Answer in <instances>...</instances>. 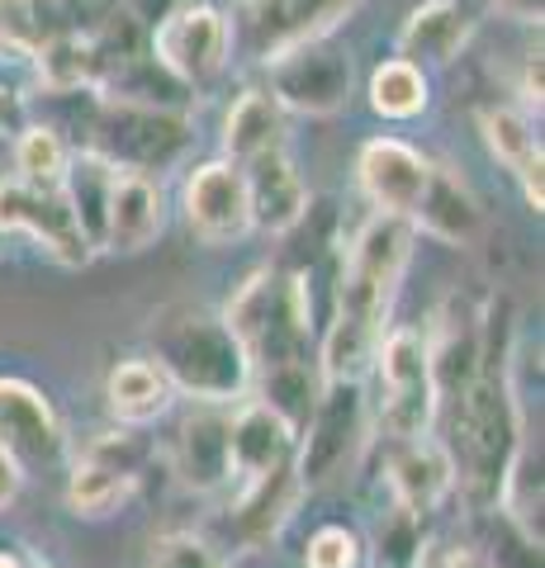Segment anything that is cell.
<instances>
[{
  "instance_id": "obj_6",
  "label": "cell",
  "mask_w": 545,
  "mask_h": 568,
  "mask_svg": "<svg viewBox=\"0 0 545 568\" xmlns=\"http://www.w3.org/2000/svg\"><path fill=\"white\" fill-rule=\"evenodd\" d=\"M356 6L361 0H233V14H228L233 58L266 67L299 43L337 33Z\"/></svg>"
},
{
  "instance_id": "obj_21",
  "label": "cell",
  "mask_w": 545,
  "mask_h": 568,
  "mask_svg": "<svg viewBox=\"0 0 545 568\" xmlns=\"http://www.w3.org/2000/svg\"><path fill=\"white\" fill-rule=\"evenodd\" d=\"M413 227L422 237H436L446 246H474L484 233V209L474 200V190L465 185V175L455 166L432 162L427 175V190L413 209Z\"/></svg>"
},
{
  "instance_id": "obj_32",
  "label": "cell",
  "mask_w": 545,
  "mask_h": 568,
  "mask_svg": "<svg viewBox=\"0 0 545 568\" xmlns=\"http://www.w3.org/2000/svg\"><path fill=\"white\" fill-rule=\"evenodd\" d=\"M10 162H14V181L62 185L72 148H67V138L52 129V123H24V129L10 138Z\"/></svg>"
},
{
  "instance_id": "obj_36",
  "label": "cell",
  "mask_w": 545,
  "mask_h": 568,
  "mask_svg": "<svg viewBox=\"0 0 545 568\" xmlns=\"http://www.w3.org/2000/svg\"><path fill=\"white\" fill-rule=\"evenodd\" d=\"M361 564H365V545L342 521L319 526L304 545V568H361Z\"/></svg>"
},
{
  "instance_id": "obj_43",
  "label": "cell",
  "mask_w": 545,
  "mask_h": 568,
  "mask_svg": "<svg viewBox=\"0 0 545 568\" xmlns=\"http://www.w3.org/2000/svg\"><path fill=\"white\" fill-rule=\"evenodd\" d=\"M442 568H484V559L474 555V549H455V555H446Z\"/></svg>"
},
{
  "instance_id": "obj_3",
  "label": "cell",
  "mask_w": 545,
  "mask_h": 568,
  "mask_svg": "<svg viewBox=\"0 0 545 568\" xmlns=\"http://www.w3.org/2000/svg\"><path fill=\"white\" fill-rule=\"evenodd\" d=\"M148 351L175 394H185L190 403L223 407V403H242L252 388L256 365L223 313H209L195 304H166L162 313H152Z\"/></svg>"
},
{
  "instance_id": "obj_23",
  "label": "cell",
  "mask_w": 545,
  "mask_h": 568,
  "mask_svg": "<svg viewBox=\"0 0 545 568\" xmlns=\"http://www.w3.org/2000/svg\"><path fill=\"white\" fill-rule=\"evenodd\" d=\"M390 488H394L398 507L417 511V517H432V511L455 493L451 455H446L442 440H427V436L398 440V450L390 459Z\"/></svg>"
},
{
  "instance_id": "obj_27",
  "label": "cell",
  "mask_w": 545,
  "mask_h": 568,
  "mask_svg": "<svg viewBox=\"0 0 545 568\" xmlns=\"http://www.w3.org/2000/svg\"><path fill=\"white\" fill-rule=\"evenodd\" d=\"M285 148V110L271 91H242L223 114V156L248 166L252 156Z\"/></svg>"
},
{
  "instance_id": "obj_34",
  "label": "cell",
  "mask_w": 545,
  "mask_h": 568,
  "mask_svg": "<svg viewBox=\"0 0 545 568\" xmlns=\"http://www.w3.org/2000/svg\"><path fill=\"white\" fill-rule=\"evenodd\" d=\"M427 517L408 507H390L371 540V568H427Z\"/></svg>"
},
{
  "instance_id": "obj_12",
  "label": "cell",
  "mask_w": 545,
  "mask_h": 568,
  "mask_svg": "<svg viewBox=\"0 0 545 568\" xmlns=\"http://www.w3.org/2000/svg\"><path fill=\"white\" fill-rule=\"evenodd\" d=\"M6 233H29L67 271H77V265L95 256L81 237L72 209H67L62 185H29V181L6 175L0 181V237Z\"/></svg>"
},
{
  "instance_id": "obj_39",
  "label": "cell",
  "mask_w": 545,
  "mask_h": 568,
  "mask_svg": "<svg viewBox=\"0 0 545 568\" xmlns=\"http://www.w3.org/2000/svg\"><path fill=\"white\" fill-rule=\"evenodd\" d=\"M517 95H522V110H526V114H541V48H532V52L522 58Z\"/></svg>"
},
{
  "instance_id": "obj_31",
  "label": "cell",
  "mask_w": 545,
  "mask_h": 568,
  "mask_svg": "<svg viewBox=\"0 0 545 568\" xmlns=\"http://www.w3.org/2000/svg\"><path fill=\"white\" fill-rule=\"evenodd\" d=\"M365 95H371V110L380 119H417V114H427V104H432V81H427V71L413 67V62H403V58H384L375 71H371V85H365Z\"/></svg>"
},
{
  "instance_id": "obj_41",
  "label": "cell",
  "mask_w": 545,
  "mask_h": 568,
  "mask_svg": "<svg viewBox=\"0 0 545 568\" xmlns=\"http://www.w3.org/2000/svg\"><path fill=\"white\" fill-rule=\"evenodd\" d=\"M20 493H24V469L0 450V511H10L14 503H20Z\"/></svg>"
},
{
  "instance_id": "obj_10",
  "label": "cell",
  "mask_w": 545,
  "mask_h": 568,
  "mask_svg": "<svg viewBox=\"0 0 545 568\" xmlns=\"http://www.w3.org/2000/svg\"><path fill=\"white\" fill-rule=\"evenodd\" d=\"M148 52L185 91H204V85H214L228 71V62H233L228 14L219 6H209V0H181L162 24L148 29Z\"/></svg>"
},
{
  "instance_id": "obj_44",
  "label": "cell",
  "mask_w": 545,
  "mask_h": 568,
  "mask_svg": "<svg viewBox=\"0 0 545 568\" xmlns=\"http://www.w3.org/2000/svg\"><path fill=\"white\" fill-rule=\"evenodd\" d=\"M0 568H24V555L20 549H0Z\"/></svg>"
},
{
  "instance_id": "obj_17",
  "label": "cell",
  "mask_w": 545,
  "mask_h": 568,
  "mask_svg": "<svg viewBox=\"0 0 545 568\" xmlns=\"http://www.w3.org/2000/svg\"><path fill=\"white\" fill-rule=\"evenodd\" d=\"M480 133H484L488 156L513 175L522 185V200L541 213L545 209V175H541L545 156H541V133L532 114L522 104H488V110H480Z\"/></svg>"
},
{
  "instance_id": "obj_29",
  "label": "cell",
  "mask_w": 545,
  "mask_h": 568,
  "mask_svg": "<svg viewBox=\"0 0 545 568\" xmlns=\"http://www.w3.org/2000/svg\"><path fill=\"white\" fill-rule=\"evenodd\" d=\"M33 77L43 95H85L95 85V43L81 29H62L33 52Z\"/></svg>"
},
{
  "instance_id": "obj_28",
  "label": "cell",
  "mask_w": 545,
  "mask_h": 568,
  "mask_svg": "<svg viewBox=\"0 0 545 568\" xmlns=\"http://www.w3.org/2000/svg\"><path fill=\"white\" fill-rule=\"evenodd\" d=\"M252 384H256V398L266 403L271 413L285 417L294 432H304L313 403H319V394H323V375H319V361H313V355H294V361L256 365L252 369Z\"/></svg>"
},
{
  "instance_id": "obj_1",
  "label": "cell",
  "mask_w": 545,
  "mask_h": 568,
  "mask_svg": "<svg viewBox=\"0 0 545 568\" xmlns=\"http://www.w3.org/2000/svg\"><path fill=\"white\" fill-rule=\"evenodd\" d=\"M446 455L455 474V493L461 503L484 517L503 503L507 474L522 450V407H517V384H513V327H494V308H484V361L461 394L446 398Z\"/></svg>"
},
{
  "instance_id": "obj_33",
  "label": "cell",
  "mask_w": 545,
  "mask_h": 568,
  "mask_svg": "<svg viewBox=\"0 0 545 568\" xmlns=\"http://www.w3.org/2000/svg\"><path fill=\"white\" fill-rule=\"evenodd\" d=\"M62 29L67 20L58 0H0V52H10V58L29 62Z\"/></svg>"
},
{
  "instance_id": "obj_35",
  "label": "cell",
  "mask_w": 545,
  "mask_h": 568,
  "mask_svg": "<svg viewBox=\"0 0 545 568\" xmlns=\"http://www.w3.org/2000/svg\"><path fill=\"white\" fill-rule=\"evenodd\" d=\"M488 517V540H484V568H541V536L513 521L503 507L484 511Z\"/></svg>"
},
{
  "instance_id": "obj_7",
  "label": "cell",
  "mask_w": 545,
  "mask_h": 568,
  "mask_svg": "<svg viewBox=\"0 0 545 568\" xmlns=\"http://www.w3.org/2000/svg\"><path fill=\"white\" fill-rule=\"evenodd\" d=\"M365 446V388L361 379H332L323 384L319 403L299 432L294 446V474L304 493L332 488L346 469L356 465V455Z\"/></svg>"
},
{
  "instance_id": "obj_8",
  "label": "cell",
  "mask_w": 545,
  "mask_h": 568,
  "mask_svg": "<svg viewBox=\"0 0 545 568\" xmlns=\"http://www.w3.org/2000/svg\"><path fill=\"white\" fill-rule=\"evenodd\" d=\"M375 375H380V432L390 440L432 436V422L442 413L427 365V342L417 327H394L375 346Z\"/></svg>"
},
{
  "instance_id": "obj_15",
  "label": "cell",
  "mask_w": 545,
  "mask_h": 568,
  "mask_svg": "<svg viewBox=\"0 0 545 568\" xmlns=\"http://www.w3.org/2000/svg\"><path fill=\"white\" fill-rule=\"evenodd\" d=\"M427 175H432V156H422L403 138H371L356 156V181L365 200L375 204V213L413 219L422 190H427Z\"/></svg>"
},
{
  "instance_id": "obj_19",
  "label": "cell",
  "mask_w": 545,
  "mask_h": 568,
  "mask_svg": "<svg viewBox=\"0 0 545 568\" xmlns=\"http://www.w3.org/2000/svg\"><path fill=\"white\" fill-rule=\"evenodd\" d=\"M474 39V14L461 0H422L408 10V20L398 24L394 39V58L413 62V67H451Z\"/></svg>"
},
{
  "instance_id": "obj_22",
  "label": "cell",
  "mask_w": 545,
  "mask_h": 568,
  "mask_svg": "<svg viewBox=\"0 0 545 568\" xmlns=\"http://www.w3.org/2000/svg\"><path fill=\"white\" fill-rule=\"evenodd\" d=\"M175 478L190 493H219L233 484V455H228V417L219 403H200L175 432Z\"/></svg>"
},
{
  "instance_id": "obj_9",
  "label": "cell",
  "mask_w": 545,
  "mask_h": 568,
  "mask_svg": "<svg viewBox=\"0 0 545 568\" xmlns=\"http://www.w3.org/2000/svg\"><path fill=\"white\" fill-rule=\"evenodd\" d=\"M266 91L280 100V110L309 119L342 114L356 95V58H351L346 43H337V33H323V39L280 52L275 62H266Z\"/></svg>"
},
{
  "instance_id": "obj_25",
  "label": "cell",
  "mask_w": 545,
  "mask_h": 568,
  "mask_svg": "<svg viewBox=\"0 0 545 568\" xmlns=\"http://www.w3.org/2000/svg\"><path fill=\"white\" fill-rule=\"evenodd\" d=\"M171 398H175V388L162 369H157L152 355H129V361H119L110 375H104V407L124 426H148L157 417H166Z\"/></svg>"
},
{
  "instance_id": "obj_30",
  "label": "cell",
  "mask_w": 545,
  "mask_h": 568,
  "mask_svg": "<svg viewBox=\"0 0 545 568\" xmlns=\"http://www.w3.org/2000/svg\"><path fill=\"white\" fill-rule=\"evenodd\" d=\"M133 488H138V474L100 465L91 455H81L67 469V507H72V517H85V521H100L110 511H119L133 497Z\"/></svg>"
},
{
  "instance_id": "obj_18",
  "label": "cell",
  "mask_w": 545,
  "mask_h": 568,
  "mask_svg": "<svg viewBox=\"0 0 545 568\" xmlns=\"http://www.w3.org/2000/svg\"><path fill=\"white\" fill-rule=\"evenodd\" d=\"M166 227V190L162 175L143 171H119L110 194V223H104V252L138 256L162 237Z\"/></svg>"
},
{
  "instance_id": "obj_42",
  "label": "cell",
  "mask_w": 545,
  "mask_h": 568,
  "mask_svg": "<svg viewBox=\"0 0 545 568\" xmlns=\"http://www.w3.org/2000/svg\"><path fill=\"white\" fill-rule=\"evenodd\" d=\"M488 10L503 14V20H517V24H536L541 29L545 0H488Z\"/></svg>"
},
{
  "instance_id": "obj_2",
  "label": "cell",
  "mask_w": 545,
  "mask_h": 568,
  "mask_svg": "<svg viewBox=\"0 0 545 568\" xmlns=\"http://www.w3.org/2000/svg\"><path fill=\"white\" fill-rule=\"evenodd\" d=\"M417 227L398 213H375L371 223L351 237L337 284H332L327 332L319 351V375L332 379H365L375 365V346L390 323V308L398 298V284L408 275Z\"/></svg>"
},
{
  "instance_id": "obj_5",
  "label": "cell",
  "mask_w": 545,
  "mask_h": 568,
  "mask_svg": "<svg viewBox=\"0 0 545 568\" xmlns=\"http://www.w3.org/2000/svg\"><path fill=\"white\" fill-rule=\"evenodd\" d=\"M195 142L185 110L166 104H133V100H100L91 91V114H85L81 148L104 156L114 171H143L162 175L171 171Z\"/></svg>"
},
{
  "instance_id": "obj_14",
  "label": "cell",
  "mask_w": 545,
  "mask_h": 568,
  "mask_svg": "<svg viewBox=\"0 0 545 568\" xmlns=\"http://www.w3.org/2000/svg\"><path fill=\"white\" fill-rule=\"evenodd\" d=\"M427 342V365L436 398H455L461 388L480 375L484 361V308H474L465 294H446L432 313V327H422Z\"/></svg>"
},
{
  "instance_id": "obj_11",
  "label": "cell",
  "mask_w": 545,
  "mask_h": 568,
  "mask_svg": "<svg viewBox=\"0 0 545 568\" xmlns=\"http://www.w3.org/2000/svg\"><path fill=\"white\" fill-rule=\"evenodd\" d=\"M0 450H6L24 474L62 469L72 455V436H67L62 413L39 384L0 379Z\"/></svg>"
},
{
  "instance_id": "obj_45",
  "label": "cell",
  "mask_w": 545,
  "mask_h": 568,
  "mask_svg": "<svg viewBox=\"0 0 545 568\" xmlns=\"http://www.w3.org/2000/svg\"><path fill=\"white\" fill-rule=\"evenodd\" d=\"M24 568H52L43 555H24Z\"/></svg>"
},
{
  "instance_id": "obj_20",
  "label": "cell",
  "mask_w": 545,
  "mask_h": 568,
  "mask_svg": "<svg viewBox=\"0 0 545 568\" xmlns=\"http://www.w3.org/2000/svg\"><path fill=\"white\" fill-rule=\"evenodd\" d=\"M294 446L299 432L261 398H242V407L228 417V455H233V478H242V484L290 465Z\"/></svg>"
},
{
  "instance_id": "obj_26",
  "label": "cell",
  "mask_w": 545,
  "mask_h": 568,
  "mask_svg": "<svg viewBox=\"0 0 545 568\" xmlns=\"http://www.w3.org/2000/svg\"><path fill=\"white\" fill-rule=\"evenodd\" d=\"M114 166L104 156L72 148V162H67L62 175V194H67V209L81 227V237L91 252H104V223H110V194H114Z\"/></svg>"
},
{
  "instance_id": "obj_38",
  "label": "cell",
  "mask_w": 545,
  "mask_h": 568,
  "mask_svg": "<svg viewBox=\"0 0 545 568\" xmlns=\"http://www.w3.org/2000/svg\"><path fill=\"white\" fill-rule=\"evenodd\" d=\"M85 455L100 459V465H114L124 474H143V459H148V446L138 440V432L129 426V432H104L95 436L91 446H85Z\"/></svg>"
},
{
  "instance_id": "obj_16",
  "label": "cell",
  "mask_w": 545,
  "mask_h": 568,
  "mask_svg": "<svg viewBox=\"0 0 545 568\" xmlns=\"http://www.w3.org/2000/svg\"><path fill=\"white\" fill-rule=\"evenodd\" d=\"M242 175H248V209H252V227H256V233L285 237V233H294V227L309 219L313 194H309L304 175H299V166L290 162L285 148L252 156V162L242 166Z\"/></svg>"
},
{
  "instance_id": "obj_24",
  "label": "cell",
  "mask_w": 545,
  "mask_h": 568,
  "mask_svg": "<svg viewBox=\"0 0 545 568\" xmlns=\"http://www.w3.org/2000/svg\"><path fill=\"white\" fill-rule=\"evenodd\" d=\"M299 497H304V484H299V474H294V459L290 465H280V469H271V474H261V478H248L238 507H233L238 540L242 545H266L275 530L290 521Z\"/></svg>"
},
{
  "instance_id": "obj_40",
  "label": "cell",
  "mask_w": 545,
  "mask_h": 568,
  "mask_svg": "<svg viewBox=\"0 0 545 568\" xmlns=\"http://www.w3.org/2000/svg\"><path fill=\"white\" fill-rule=\"evenodd\" d=\"M175 6H181V0H119V10H124L138 29H157Z\"/></svg>"
},
{
  "instance_id": "obj_37",
  "label": "cell",
  "mask_w": 545,
  "mask_h": 568,
  "mask_svg": "<svg viewBox=\"0 0 545 568\" xmlns=\"http://www.w3.org/2000/svg\"><path fill=\"white\" fill-rule=\"evenodd\" d=\"M148 568H228V559L195 530H171V536L152 540Z\"/></svg>"
},
{
  "instance_id": "obj_13",
  "label": "cell",
  "mask_w": 545,
  "mask_h": 568,
  "mask_svg": "<svg viewBox=\"0 0 545 568\" xmlns=\"http://www.w3.org/2000/svg\"><path fill=\"white\" fill-rule=\"evenodd\" d=\"M185 204V223L204 246H233L252 233V209H248V175L238 162L214 156V162H200L185 175L181 190Z\"/></svg>"
},
{
  "instance_id": "obj_4",
  "label": "cell",
  "mask_w": 545,
  "mask_h": 568,
  "mask_svg": "<svg viewBox=\"0 0 545 568\" xmlns=\"http://www.w3.org/2000/svg\"><path fill=\"white\" fill-rule=\"evenodd\" d=\"M223 317L238 332V342L248 346L252 365L309 355V342L319 332V308H313V290L304 271H280V265L256 271L228 298Z\"/></svg>"
}]
</instances>
